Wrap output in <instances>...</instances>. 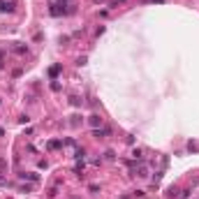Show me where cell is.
Segmentation results:
<instances>
[{"instance_id": "1", "label": "cell", "mask_w": 199, "mask_h": 199, "mask_svg": "<svg viewBox=\"0 0 199 199\" xmlns=\"http://www.w3.org/2000/svg\"><path fill=\"white\" fill-rule=\"evenodd\" d=\"M5 169H7V160L5 157H0V174H5ZM0 185H5V178L0 176Z\"/></svg>"}, {"instance_id": "2", "label": "cell", "mask_w": 199, "mask_h": 199, "mask_svg": "<svg viewBox=\"0 0 199 199\" xmlns=\"http://www.w3.org/2000/svg\"><path fill=\"white\" fill-rule=\"evenodd\" d=\"M12 2H2V0H0V12H12Z\"/></svg>"}, {"instance_id": "3", "label": "cell", "mask_w": 199, "mask_h": 199, "mask_svg": "<svg viewBox=\"0 0 199 199\" xmlns=\"http://www.w3.org/2000/svg\"><path fill=\"white\" fill-rule=\"evenodd\" d=\"M134 176L144 178V176H146V167H144V164H141V167H137V169H134Z\"/></svg>"}, {"instance_id": "4", "label": "cell", "mask_w": 199, "mask_h": 199, "mask_svg": "<svg viewBox=\"0 0 199 199\" xmlns=\"http://www.w3.org/2000/svg\"><path fill=\"white\" fill-rule=\"evenodd\" d=\"M21 178H28V181H37V174H19Z\"/></svg>"}, {"instance_id": "5", "label": "cell", "mask_w": 199, "mask_h": 199, "mask_svg": "<svg viewBox=\"0 0 199 199\" xmlns=\"http://www.w3.org/2000/svg\"><path fill=\"white\" fill-rule=\"evenodd\" d=\"M90 123H93V125H100V123H102V118H100V116H90Z\"/></svg>"}, {"instance_id": "6", "label": "cell", "mask_w": 199, "mask_h": 199, "mask_svg": "<svg viewBox=\"0 0 199 199\" xmlns=\"http://www.w3.org/2000/svg\"><path fill=\"white\" fill-rule=\"evenodd\" d=\"M93 134H95V137H104V134H109V130H95Z\"/></svg>"}]
</instances>
